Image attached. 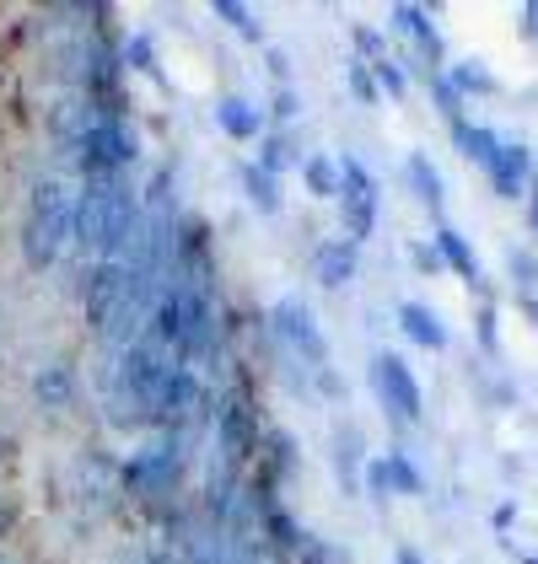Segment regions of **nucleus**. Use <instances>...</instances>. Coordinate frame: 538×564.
<instances>
[{
    "label": "nucleus",
    "instance_id": "nucleus-1",
    "mask_svg": "<svg viewBox=\"0 0 538 564\" xmlns=\"http://www.w3.org/2000/svg\"><path fill=\"white\" fill-rule=\"evenodd\" d=\"M140 220V199L125 177H87L76 194V248L92 263L103 259L119 237H130V226Z\"/></svg>",
    "mask_w": 538,
    "mask_h": 564
},
{
    "label": "nucleus",
    "instance_id": "nucleus-47",
    "mask_svg": "<svg viewBox=\"0 0 538 564\" xmlns=\"http://www.w3.org/2000/svg\"><path fill=\"white\" fill-rule=\"evenodd\" d=\"M0 452H6V441H0Z\"/></svg>",
    "mask_w": 538,
    "mask_h": 564
},
{
    "label": "nucleus",
    "instance_id": "nucleus-15",
    "mask_svg": "<svg viewBox=\"0 0 538 564\" xmlns=\"http://www.w3.org/2000/svg\"><path fill=\"white\" fill-rule=\"evenodd\" d=\"M404 177H409L415 199H420L431 216H442V205H448V188H442V173L431 167V156H420V151H415V156L404 162Z\"/></svg>",
    "mask_w": 538,
    "mask_h": 564
},
{
    "label": "nucleus",
    "instance_id": "nucleus-28",
    "mask_svg": "<svg viewBox=\"0 0 538 564\" xmlns=\"http://www.w3.org/2000/svg\"><path fill=\"white\" fill-rule=\"evenodd\" d=\"M372 82H377V91H388V97H404V91H409V76H404V65L394 54L372 65Z\"/></svg>",
    "mask_w": 538,
    "mask_h": 564
},
{
    "label": "nucleus",
    "instance_id": "nucleus-35",
    "mask_svg": "<svg viewBox=\"0 0 538 564\" xmlns=\"http://www.w3.org/2000/svg\"><path fill=\"white\" fill-rule=\"evenodd\" d=\"M480 345H485V355H495V306H480Z\"/></svg>",
    "mask_w": 538,
    "mask_h": 564
},
{
    "label": "nucleus",
    "instance_id": "nucleus-11",
    "mask_svg": "<svg viewBox=\"0 0 538 564\" xmlns=\"http://www.w3.org/2000/svg\"><path fill=\"white\" fill-rule=\"evenodd\" d=\"M485 177H491V188L501 199H523L528 183H534V151L523 140H501V151H495V162L485 167Z\"/></svg>",
    "mask_w": 538,
    "mask_h": 564
},
{
    "label": "nucleus",
    "instance_id": "nucleus-25",
    "mask_svg": "<svg viewBox=\"0 0 538 564\" xmlns=\"http://www.w3.org/2000/svg\"><path fill=\"white\" fill-rule=\"evenodd\" d=\"M334 468H340V484H345V489L356 484V474H361V435L351 431V425L334 435Z\"/></svg>",
    "mask_w": 538,
    "mask_h": 564
},
{
    "label": "nucleus",
    "instance_id": "nucleus-12",
    "mask_svg": "<svg viewBox=\"0 0 538 564\" xmlns=\"http://www.w3.org/2000/svg\"><path fill=\"white\" fill-rule=\"evenodd\" d=\"M313 274H318V285H329V291L351 285V280H356V242H345V237H334V242H318Z\"/></svg>",
    "mask_w": 538,
    "mask_h": 564
},
{
    "label": "nucleus",
    "instance_id": "nucleus-18",
    "mask_svg": "<svg viewBox=\"0 0 538 564\" xmlns=\"http://www.w3.org/2000/svg\"><path fill=\"white\" fill-rule=\"evenodd\" d=\"M33 392H39V403H44V409H71V392H76L71 366H65V360H49V366H39Z\"/></svg>",
    "mask_w": 538,
    "mask_h": 564
},
{
    "label": "nucleus",
    "instance_id": "nucleus-16",
    "mask_svg": "<svg viewBox=\"0 0 538 564\" xmlns=\"http://www.w3.org/2000/svg\"><path fill=\"white\" fill-rule=\"evenodd\" d=\"M452 140H458V156H469L474 167H491L495 151H501V134L491 124H469V119L452 124Z\"/></svg>",
    "mask_w": 538,
    "mask_h": 564
},
{
    "label": "nucleus",
    "instance_id": "nucleus-8",
    "mask_svg": "<svg viewBox=\"0 0 538 564\" xmlns=\"http://www.w3.org/2000/svg\"><path fill=\"white\" fill-rule=\"evenodd\" d=\"M269 323H275L280 345H291V355H302L313 371H323V366H329V339H323L313 306L302 302V296H280V302L269 306Z\"/></svg>",
    "mask_w": 538,
    "mask_h": 564
},
{
    "label": "nucleus",
    "instance_id": "nucleus-6",
    "mask_svg": "<svg viewBox=\"0 0 538 564\" xmlns=\"http://www.w3.org/2000/svg\"><path fill=\"white\" fill-rule=\"evenodd\" d=\"M211 420H216V452H222L226 468H243L248 457H259L265 425H259V409L243 392H226L222 403L211 409Z\"/></svg>",
    "mask_w": 538,
    "mask_h": 564
},
{
    "label": "nucleus",
    "instance_id": "nucleus-38",
    "mask_svg": "<svg viewBox=\"0 0 538 564\" xmlns=\"http://www.w3.org/2000/svg\"><path fill=\"white\" fill-rule=\"evenodd\" d=\"M512 517H517V500H501V506H495V532H506V527H512Z\"/></svg>",
    "mask_w": 538,
    "mask_h": 564
},
{
    "label": "nucleus",
    "instance_id": "nucleus-20",
    "mask_svg": "<svg viewBox=\"0 0 538 564\" xmlns=\"http://www.w3.org/2000/svg\"><path fill=\"white\" fill-rule=\"evenodd\" d=\"M302 183L313 199H340V162L329 156H302Z\"/></svg>",
    "mask_w": 538,
    "mask_h": 564
},
{
    "label": "nucleus",
    "instance_id": "nucleus-10",
    "mask_svg": "<svg viewBox=\"0 0 538 564\" xmlns=\"http://www.w3.org/2000/svg\"><path fill=\"white\" fill-rule=\"evenodd\" d=\"M388 28H399L404 39H415L420 59H426V76H442V70H448L442 28L431 22V11H426V6H394V11H388Z\"/></svg>",
    "mask_w": 538,
    "mask_h": 564
},
{
    "label": "nucleus",
    "instance_id": "nucleus-19",
    "mask_svg": "<svg viewBox=\"0 0 538 564\" xmlns=\"http://www.w3.org/2000/svg\"><path fill=\"white\" fill-rule=\"evenodd\" d=\"M442 76L458 87V97H491V91H501V82L485 70V59H448Z\"/></svg>",
    "mask_w": 538,
    "mask_h": 564
},
{
    "label": "nucleus",
    "instance_id": "nucleus-21",
    "mask_svg": "<svg viewBox=\"0 0 538 564\" xmlns=\"http://www.w3.org/2000/svg\"><path fill=\"white\" fill-rule=\"evenodd\" d=\"M377 463H383V478H388V495H420V489H426V478L409 463V452H388V457H377Z\"/></svg>",
    "mask_w": 538,
    "mask_h": 564
},
{
    "label": "nucleus",
    "instance_id": "nucleus-5",
    "mask_svg": "<svg viewBox=\"0 0 538 564\" xmlns=\"http://www.w3.org/2000/svg\"><path fill=\"white\" fill-rule=\"evenodd\" d=\"M125 285H130V263L119 248H108L103 259L87 269V291H82V306H87L92 334L108 345L114 323H119V306H125Z\"/></svg>",
    "mask_w": 538,
    "mask_h": 564
},
{
    "label": "nucleus",
    "instance_id": "nucleus-37",
    "mask_svg": "<svg viewBox=\"0 0 538 564\" xmlns=\"http://www.w3.org/2000/svg\"><path fill=\"white\" fill-rule=\"evenodd\" d=\"M366 489H372L377 500H388V478H383V463H372V468H366Z\"/></svg>",
    "mask_w": 538,
    "mask_h": 564
},
{
    "label": "nucleus",
    "instance_id": "nucleus-29",
    "mask_svg": "<svg viewBox=\"0 0 538 564\" xmlns=\"http://www.w3.org/2000/svg\"><path fill=\"white\" fill-rule=\"evenodd\" d=\"M345 82H351V91H356V102H366V108L383 97L377 82H372V65H366V59H351V65H345Z\"/></svg>",
    "mask_w": 538,
    "mask_h": 564
},
{
    "label": "nucleus",
    "instance_id": "nucleus-30",
    "mask_svg": "<svg viewBox=\"0 0 538 564\" xmlns=\"http://www.w3.org/2000/svg\"><path fill=\"white\" fill-rule=\"evenodd\" d=\"M426 82H431V97H437L442 119H448V124H458V119H463V97H458V87H452L448 76H426Z\"/></svg>",
    "mask_w": 538,
    "mask_h": 564
},
{
    "label": "nucleus",
    "instance_id": "nucleus-39",
    "mask_svg": "<svg viewBox=\"0 0 538 564\" xmlns=\"http://www.w3.org/2000/svg\"><path fill=\"white\" fill-rule=\"evenodd\" d=\"M523 28H528V39H538V0L523 6Z\"/></svg>",
    "mask_w": 538,
    "mask_h": 564
},
{
    "label": "nucleus",
    "instance_id": "nucleus-34",
    "mask_svg": "<svg viewBox=\"0 0 538 564\" xmlns=\"http://www.w3.org/2000/svg\"><path fill=\"white\" fill-rule=\"evenodd\" d=\"M297 113H302V97H297L291 87H280L275 91V119H280V124H291Z\"/></svg>",
    "mask_w": 538,
    "mask_h": 564
},
{
    "label": "nucleus",
    "instance_id": "nucleus-40",
    "mask_svg": "<svg viewBox=\"0 0 538 564\" xmlns=\"http://www.w3.org/2000/svg\"><path fill=\"white\" fill-rule=\"evenodd\" d=\"M528 220H534V237H538V173H534V183H528Z\"/></svg>",
    "mask_w": 538,
    "mask_h": 564
},
{
    "label": "nucleus",
    "instance_id": "nucleus-24",
    "mask_svg": "<svg viewBox=\"0 0 538 564\" xmlns=\"http://www.w3.org/2000/svg\"><path fill=\"white\" fill-rule=\"evenodd\" d=\"M259 173H269V177H280L286 167H302V156H297V145L286 140V134H265L259 140V162H254Z\"/></svg>",
    "mask_w": 538,
    "mask_h": 564
},
{
    "label": "nucleus",
    "instance_id": "nucleus-32",
    "mask_svg": "<svg viewBox=\"0 0 538 564\" xmlns=\"http://www.w3.org/2000/svg\"><path fill=\"white\" fill-rule=\"evenodd\" d=\"M351 39H356V48L361 54H366V65H377V59H388V44H383V33H377V28H366V22H361L356 33H351Z\"/></svg>",
    "mask_w": 538,
    "mask_h": 564
},
{
    "label": "nucleus",
    "instance_id": "nucleus-7",
    "mask_svg": "<svg viewBox=\"0 0 538 564\" xmlns=\"http://www.w3.org/2000/svg\"><path fill=\"white\" fill-rule=\"evenodd\" d=\"M340 210H345V242H366L377 231V177L361 156H340Z\"/></svg>",
    "mask_w": 538,
    "mask_h": 564
},
{
    "label": "nucleus",
    "instance_id": "nucleus-26",
    "mask_svg": "<svg viewBox=\"0 0 538 564\" xmlns=\"http://www.w3.org/2000/svg\"><path fill=\"white\" fill-rule=\"evenodd\" d=\"M125 70H140V76H151V82H162V65H157V48H151V39L146 33H134L130 44H125Z\"/></svg>",
    "mask_w": 538,
    "mask_h": 564
},
{
    "label": "nucleus",
    "instance_id": "nucleus-23",
    "mask_svg": "<svg viewBox=\"0 0 538 564\" xmlns=\"http://www.w3.org/2000/svg\"><path fill=\"white\" fill-rule=\"evenodd\" d=\"M211 17H222V22H232L248 44H259L265 39V22H259V11L254 6H243V0H211Z\"/></svg>",
    "mask_w": 538,
    "mask_h": 564
},
{
    "label": "nucleus",
    "instance_id": "nucleus-46",
    "mask_svg": "<svg viewBox=\"0 0 538 564\" xmlns=\"http://www.w3.org/2000/svg\"><path fill=\"white\" fill-rule=\"evenodd\" d=\"M0 564H11V554H6V549H0Z\"/></svg>",
    "mask_w": 538,
    "mask_h": 564
},
{
    "label": "nucleus",
    "instance_id": "nucleus-3",
    "mask_svg": "<svg viewBox=\"0 0 538 564\" xmlns=\"http://www.w3.org/2000/svg\"><path fill=\"white\" fill-rule=\"evenodd\" d=\"M134 151H140V140H134V130L125 124V113L108 108V102L92 108L82 140L71 145L76 167H82L87 177H125V167L134 162Z\"/></svg>",
    "mask_w": 538,
    "mask_h": 564
},
{
    "label": "nucleus",
    "instance_id": "nucleus-33",
    "mask_svg": "<svg viewBox=\"0 0 538 564\" xmlns=\"http://www.w3.org/2000/svg\"><path fill=\"white\" fill-rule=\"evenodd\" d=\"M409 259H415V269H420V274H442V269H448V263H442V253H437V242H420Z\"/></svg>",
    "mask_w": 538,
    "mask_h": 564
},
{
    "label": "nucleus",
    "instance_id": "nucleus-31",
    "mask_svg": "<svg viewBox=\"0 0 538 564\" xmlns=\"http://www.w3.org/2000/svg\"><path fill=\"white\" fill-rule=\"evenodd\" d=\"M302 564H351V554L323 543V538H302Z\"/></svg>",
    "mask_w": 538,
    "mask_h": 564
},
{
    "label": "nucleus",
    "instance_id": "nucleus-45",
    "mask_svg": "<svg viewBox=\"0 0 538 564\" xmlns=\"http://www.w3.org/2000/svg\"><path fill=\"white\" fill-rule=\"evenodd\" d=\"M523 564H538V554H523Z\"/></svg>",
    "mask_w": 538,
    "mask_h": 564
},
{
    "label": "nucleus",
    "instance_id": "nucleus-41",
    "mask_svg": "<svg viewBox=\"0 0 538 564\" xmlns=\"http://www.w3.org/2000/svg\"><path fill=\"white\" fill-rule=\"evenodd\" d=\"M146 564H189V560H183L179 549H162V554H151V560H146Z\"/></svg>",
    "mask_w": 538,
    "mask_h": 564
},
{
    "label": "nucleus",
    "instance_id": "nucleus-43",
    "mask_svg": "<svg viewBox=\"0 0 538 564\" xmlns=\"http://www.w3.org/2000/svg\"><path fill=\"white\" fill-rule=\"evenodd\" d=\"M523 306H528V317H534V328H538V296H523Z\"/></svg>",
    "mask_w": 538,
    "mask_h": 564
},
{
    "label": "nucleus",
    "instance_id": "nucleus-9",
    "mask_svg": "<svg viewBox=\"0 0 538 564\" xmlns=\"http://www.w3.org/2000/svg\"><path fill=\"white\" fill-rule=\"evenodd\" d=\"M372 388L383 398V409L399 420V425H415L420 420V409H426V398H420V382H415V371L404 366V355H377L372 360Z\"/></svg>",
    "mask_w": 538,
    "mask_h": 564
},
{
    "label": "nucleus",
    "instance_id": "nucleus-14",
    "mask_svg": "<svg viewBox=\"0 0 538 564\" xmlns=\"http://www.w3.org/2000/svg\"><path fill=\"white\" fill-rule=\"evenodd\" d=\"M216 124L232 140H265V108H254L248 97H222L216 102Z\"/></svg>",
    "mask_w": 538,
    "mask_h": 564
},
{
    "label": "nucleus",
    "instance_id": "nucleus-22",
    "mask_svg": "<svg viewBox=\"0 0 538 564\" xmlns=\"http://www.w3.org/2000/svg\"><path fill=\"white\" fill-rule=\"evenodd\" d=\"M243 188H248V205L259 210V216H280V177H269V173H259V167H248L243 173Z\"/></svg>",
    "mask_w": 538,
    "mask_h": 564
},
{
    "label": "nucleus",
    "instance_id": "nucleus-13",
    "mask_svg": "<svg viewBox=\"0 0 538 564\" xmlns=\"http://www.w3.org/2000/svg\"><path fill=\"white\" fill-rule=\"evenodd\" d=\"M399 328L420 349H448V323H442L426 302H399Z\"/></svg>",
    "mask_w": 538,
    "mask_h": 564
},
{
    "label": "nucleus",
    "instance_id": "nucleus-44",
    "mask_svg": "<svg viewBox=\"0 0 538 564\" xmlns=\"http://www.w3.org/2000/svg\"><path fill=\"white\" fill-rule=\"evenodd\" d=\"M6 527H11V517H6V511H0V538H6Z\"/></svg>",
    "mask_w": 538,
    "mask_h": 564
},
{
    "label": "nucleus",
    "instance_id": "nucleus-4",
    "mask_svg": "<svg viewBox=\"0 0 538 564\" xmlns=\"http://www.w3.org/2000/svg\"><path fill=\"white\" fill-rule=\"evenodd\" d=\"M183 435L162 431L151 446H140V452H130V463L119 468V484H125V495L130 500H140V506H162L168 495H179L183 484Z\"/></svg>",
    "mask_w": 538,
    "mask_h": 564
},
{
    "label": "nucleus",
    "instance_id": "nucleus-27",
    "mask_svg": "<svg viewBox=\"0 0 538 564\" xmlns=\"http://www.w3.org/2000/svg\"><path fill=\"white\" fill-rule=\"evenodd\" d=\"M506 274L523 285V296H534L538 291V253L534 248H512V253H506Z\"/></svg>",
    "mask_w": 538,
    "mask_h": 564
},
{
    "label": "nucleus",
    "instance_id": "nucleus-42",
    "mask_svg": "<svg viewBox=\"0 0 538 564\" xmlns=\"http://www.w3.org/2000/svg\"><path fill=\"white\" fill-rule=\"evenodd\" d=\"M394 564H426V560H420L415 549H399V554H394Z\"/></svg>",
    "mask_w": 538,
    "mask_h": 564
},
{
    "label": "nucleus",
    "instance_id": "nucleus-36",
    "mask_svg": "<svg viewBox=\"0 0 538 564\" xmlns=\"http://www.w3.org/2000/svg\"><path fill=\"white\" fill-rule=\"evenodd\" d=\"M269 76L275 82H291V54L286 48H269Z\"/></svg>",
    "mask_w": 538,
    "mask_h": 564
},
{
    "label": "nucleus",
    "instance_id": "nucleus-2",
    "mask_svg": "<svg viewBox=\"0 0 538 564\" xmlns=\"http://www.w3.org/2000/svg\"><path fill=\"white\" fill-rule=\"evenodd\" d=\"M71 242H76V194L60 177H39L22 216V259L28 269H49L65 259Z\"/></svg>",
    "mask_w": 538,
    "mask_h": 564
},
{
    "label": "nucleus",
    "instance_id": "nucleus-17",
    "mask_svg": "<svg viewBox=\"0 0 538 564\" xmlns=\"http://www.w3.org/2000/svg\"><path fill=\"white\" fill-rule=\"evenodd\" d=\"M431 242H437V253H442V263H448L452 274H463L469 285H480V280H485V274H480V259H474V248L463 242V231L437 226V237H431Z\"/></svg>",
    "mask_w": 538,
    "mask_h": 564
}]
</instances>
